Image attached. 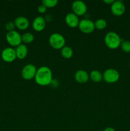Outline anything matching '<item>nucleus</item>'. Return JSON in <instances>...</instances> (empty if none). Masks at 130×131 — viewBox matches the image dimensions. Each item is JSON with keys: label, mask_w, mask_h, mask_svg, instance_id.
I'll return each instance as SVG.
<instances>
[{"label": "nucleus", "mask_w": 130, "mask_h": 131, "mask_svg": "<svg viewBox=\"0 0 130 131\" xmlns=\"http://www.w3.org/2000/svg\"><path fill=\"white\" fill-rule=\"evenodd\" d=\"M49 44L52 48L55 49H61L65 46L66 40L61 34L58 33H54L50 35L48 38Z\"/></svg>", "instance_id": "3"}, {"label": "nucleus", "mask_w": 130, "mask_h": 131, "mask_svg": "<svg viewBox=\"0 0 130 131\" xmlns=\"http://www.w3.org/2000/svg\"><path fill=\"white\" fill-rule=\"evenodd\" d=\"M44 19L45 20V21H51L53 18H52V15H50V14H47L45 16V17H44Z\"/></svg>", "instance_id": "24"}, {"label": "nucleus", "mask_w": 130, "mask_h": 131, "mask_svg": "<svg viewBox=\"0 0 130 131\" xmlns=\"http://www.w3.org/2000/svg\"><path fill=\"white\" fill-rule=\"evenodd\" d=\"M57 3H58L57 0H43L42 2V5L45 6L47 8L55 7L57 5Z\"/></svg>", "instance_id": "20"}, {"label": "nucleus", "mask_w": 130, "mask_h": 131, "mask_svg": "<svg viewBox=\"0 0 130 131\" xmlns=\"http://www.w3.org/2000/svg\"><path fill=\"white\" fill-rule=\"evenodd\" d=\"M129 67H130V62H129Z\"/></svg>", "instance_id": "27"}, {"label": "nucleus", "mask_w": 130, "mask_h": 131, "mask_svg": "<svg viewBox=\"0 0 130 131\" xmlns=\"http://www.w3.org/2000/svg\"><path fill=\"white\" fill-rule=\"evenodd\" d=\"M5 28H6V30H8V31H14V29L15 28V25L14 22H8L5 25Z\"/></svg>", "instance_id": "22"}, {"label": "nucleus", "mask_w": 130, "mask_h": 131, "mask_svg": "<svg viewBox=\"0 0 130 131\" xmlns=\"http://www.w3.org/2000/svg\"><path fill=\"white\" fill-rule=\"evenodd\" d=\"M34 35L29 32L24 33L22 35V42H24V43H31L34 41Z\"/></svg>", "instance_id": "18"}, {"label": "nucleus", "mask_w": 130, "mask_h": 131, "mask_svg": "<svg viewBox=\"0 0 130 131\" xmlns=\"http://www.w3.org/2000/svg\"><path fill=\"white\" fill-rule=\"evenodd\" d=\"M107 23L105 19H98V20L94 22V27L95 29L98 30H103L107 27Z\"/></svg>", "instance_id": "19"}, {"label": "nucleus", "mask_w": 130, "mask_h": 131, "mask_svg": "<svg viewBox=\"0 0 130 131\" xmlns=\"http://www.w3.org/2000/svg\"><path fill=\"white\" fill-rule=\"evenodd\" d=\"M15 27L20 30H25L29 26V21L26 17L24 16H19L14 20Z\"/></svg>", "instance_id": "13"}, {"label": "nucleus", "mask_w": 130, "mask_h": 131, "mask_svg": "<svg viewBox=\"0 0 130 131\" xmlns=\"http://www.w3.org/2000/svg\"><path fill=\"white\" fill-rule=\"evenodd\" d=\"M89 79V75L85 70H79L75 72V79L77 83L84 84L88 81Z\"/></svg>", "instance_id": "14"}, {"label": "nucleus", "mask_w": 130, "mask_h": 131, "mask_svg": "<svg viewBox=\"0 0 130 131\" xmlns=\"http://www.w3.org/2000/svg\"><path fill=\"white\" fill-rule=\"evenodd\" d=\"M104 42L106 46L110 49H116L121 46V38L117 33L110 31L105 35Z\"/></svg>", "instance_id": "2"}, {"label": "nucleus", "mask_w": 130, "mask_h": 131, "mask_svg": "<svg viewBox=\"0 0 130 131\" xmlns=\"http://www.w3.org/2000/svg\"><path fill=\"white\" fill-rule=\"evenodd\" d=\"M89 78L94 83H99L103 79V74L98 70H93L89 74Z\"/></svg>", "instance_id": "16"}, {"label": "nucleus", "mask_w": 130, "mask_h": 131, "mask_svg": "<svg viewBox=\"0 0 130 131\" xmlns=\"http://www.w3.org/2000/svg\"><path fill=\"white\" fill-rule=\"evenodd\" d=\"M120 74L117 70L114 69H108L103 74V80L107 83L112 84L117 82L119 79Z\"/></svg>", "instance_id": "4"}, {"label": "nucleus", "mask_w": 130, "mask_h": 131, "mask_svg": "<svg viewBox=\"0 0 130 131\" xmlns=\"http://www.w3.org/2000/svg\"><path fill=\"white\" fill-rule=\"evenodd\" d=\"M103 2H104L105 3L107 4V5H112V4L114 2V1H113V0H104Z\"/></svg>", "instance_id": "25"}, {"label": "nucleus", "mask_w": 130, "mask_h": 131, "mask_svg": "<svg viewBox=\"0 0 130 131\" xmlns=\"http://www.w3.org/2000/svg\"><path fill=\"white\" fill-rule=\"evenodd\" d=\"M46 26V21L44 17L38 16L34 18L32 23V27L33 29L37 32L42 31L45 29Z\"/></svg>", "instance_id": "12"}, {"label": "nucleus", "mask_w": 130, "mask_h": 131, "mask_svg": "<svg viewBox=\"0 0 130 131\" xmlns=\"http://www.w3.org/2000/svg\"><path fill=\"white\" fill-rule=\"evenodd\" d=\"M78 28L80 31L85 34L93 33L95 29L94 22L87 19H82L81 20H80Z\"/></svg>", "instance_id": "7"}, {"label": "nucleus", "mask_w": 130, "mask_h": 131, "mask_svg": "<svg viewBox=\"0 0 130 131\" xmlns=\"http://www.w3.org/2000/svg\"><path fill=\"white\" fill-rule=\"evenodd\" d=\"M15 53H16L17 58L19 60H23L27 56L28 54V48L25 44L21 43L15 48Z\"/></svg>", "instance_id": "15"}, {"label": "nucleus", "mask_w": 130, "mask_h": 131, "mask_svg": "<svg viewBox=\"0 0 130 131\" xmlns=\"http://www.w3.org/2000/svg\"><path fill=\"white\" fill-rule=\"evenodd\" d=\"M61 56L65 59H70L71 58L73 54V49L69 46H66L62 47L61 51Z\"/></svg>", "instance_id": "17"}, {"label": "nucleus", "mask_w": 130, "mask_h": 131, "mask_svg": "<svg viewBox=\"0 0 130 131\" xmlns=\"http://www.w3.org/2000/svg\"><path fill=\"white\" fill-rule=\"evenodd\" d=\"M71 9L73 10V13H74L75 15L77 16H82L87 12V8L85 3L78 0L73 2L71 5Z\"/></svg>", "instance_id": "8"}, {"label": "nucleus", "mask_w": 130, "mask_h": 131, "mask_svg": "<svg viewBox=\"0 0 130 131\" xmlns=\"http://www.w3.org/2000/svg\"><path fill=\"white\" fill-rule=\"evenodd\" d=\"M121 49L122 51L126 53L130 52V41L129 40H124L121 42Z\"/></svg>", "instance_id": "21"}, {"label": "nucleus", "mask_w": 130, "mask_h": 131, "mask_svg": "<svg viewBox=\"0 0 130 131\" xmlns=\"http://www.w3.org/2000/svg\"><path fill=\"white\" fill-rule=\"evenodd\" d=\"M103 131H115V129H113V128L109 127H107L106 129H105Z\"/></svg>", "instance_id": "26"}, {"label": "nucleus", "mask_w": 130, "mask_h": 131, "mask_svg": "<svg viewBox=\"0 0 130 131\" xmlns=\"http://www.w3.org/2000/svg\"><path fill=\"white\" fill-rule=\"evenodd\" d=\"M110 8L112 13L115 16H121L126 11L124 4L121 1H114L111 5Z\"/></svg>", "instance_id": "9"}, {"label": "nucleus", "mask_w": 130, "mask_h": 131, "mask_svg": "<svg viewBox=\"0 0 130 131\" xmlns=\"http://www.w3.org/2000/svg\"><path fill=\"white\" fill-rule=\"evenodd\" d=\"M6 39L8 43L14 47H17L22 43V35L15 30L8 31L6 35Z\"/></svg>", "instance_id": "6"}, {"label": "nucleus", "mask_w": 130, "mask_h": 131, "mask_svg": "<svg viewBox=\"0 0 130 131\" xmlns=\"http://www.w3.org/2000/svg\"><path fill=\"white\" fill-rule=\"evenodd\" d=\"M65 22L66 24L71 28H75L79 26L80 20L79 16L75 15L74 13H68L65 17Z\"/></svg>", "instance_id": "11"}, {"label": "nucleus", "mask_w": 130, "mask_h": 131, "mask_svg": "<svg viewBox=\"0 0 130 131\" xmlns=\"http://www.w3.org/2000/svg\"><path fill=\"white\" fill-rule=\"evenodd\" d=\"M1 58L5 62H13L17 58L15 50L11 47H7L3 49L1 52Z\"/></svg>", "instance_id": "10"}, {"label": "nucleus", "mask_w": 130, "mask_h": 131, "mask_svg": "<svg viewBox=\"0 0 130 131\" xmlns=\"http://www.w3.org/2000/svg\"><path fill=\"white\" fill-rule=\"evenodd\" d=\"M35 82L38 85L45 86L50 84L52 82V72L47 66H42L37 69L34 77Z\"/></svg>", "instance_id": "1"}, {"label": "nucleus", "mask_w": 130, "mask_h": 131, "mask_svg": "<svg viewBox=\"0 0 130 131\" xmlns=\"http://www.w3.org/2000/svg\"><path fill=\"white\" fill-rule=\"evenodd\" d=\"M37 10H38V12L40 13V14H44V13H45L46 11H47V8L45 6H43L42 4V5H39V6H38Z\"/></svg>", "instance_id": "23"}, {"label": "nucleus", "mask_w": 130, "mask_h": 131, "mask_svg": "<svg viewBox=\"0 0 130 131\" xmlns=\"http://www.w3.org/2000/svg\"><path fill=\"white\" fill-rule=\"evenodd\" d=\"M36 71L37 69L35 65L31 63L27 64L22 69V78L25 80H31L35 77Z\"/></svg>", "instance_id": "5"}]
</instances>
